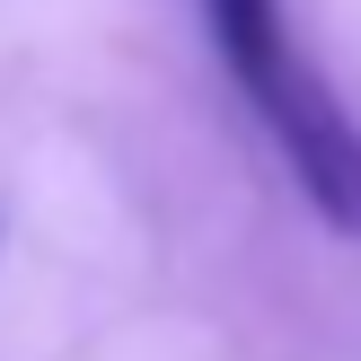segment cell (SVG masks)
<instances>
[{
	"label": "cell",
	"mask_w": 361,
	"mask_h": 361,
	"mask_svg": "<svg viewBox=\"0 0 361 361\" xmlns=\"http://www.w3.org/2000/svg\"><path fill=\"white\" fill-rule=\"evenodd\" d=\"M194 18H203L238 106L264 123V141L282 150L291 185L309 194V212L335 238H361V123L335 97V80L291 44L282 0H194Z\"/></svg>",
	"instance_id": "1"
}]
</instances>
